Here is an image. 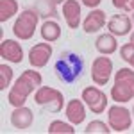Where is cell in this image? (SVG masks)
I'll return each mask as SVG.
<instances>
[{
    "instance_id": "1",
    "label": "cell",
    "mask_w": 134,
    "mask_h": 134,
    "mask_svg": "<svg viewBox=\"0 0 134 134\" xmlns=\"http://www.w3.org/2000/svg\"><path fill=\"white\" fill-rule=\"evenodd\" d=\"M43 82V77L40 72H34V70H25L20 77L14 81V84L11 86L9 93H7V102L13 107H21L25 105L29 95L34 93Z\"/></svg>"
},
{
    "instance_id": "2",
    "label": "cell",
    "mask_w": 134,
    "mask_h": 134,
    "mask_svg": "<svg viewBox=\"0 0 134 134\" xmlns=\"http://www.w3.org/2000/svg\"><path fill=\"white\" fill-rule=\"evenodd\" d=\"M54 72L63 84H73L81 79L84 72V59L77 52L64 50L59 54L57 61L54 64Z\"/></svg>"
},
{
    "instance_id": "3",
    "label": "cell",
    "mask_w": 134,
    "mask_h": 134,
    "mask_svg": "<svg viewBox=\"0 0 134 134\" xmlns=\"http://www.w3.org/2000/svg\"><path fill=\"white\" fill-rule=\"evenodd\" d=\"M111 98L116 104H125L134 98V68H120L114 72Z\"/></svg>"
},
{
    "instance_id": "4",
    "label": "cell",
    "mask_w": 134,
    "mask_h": 134,
    "mask_svg": "<svg viewBox=\"0 0 134 134\" xmlns=\"http://www.w3.org/2000/svg\"><path fill=\"white\" fill-rule=\"evenodd\" d=\"M38 21H40V14L34 9L21 11L13 25V34L21 41H27L34 36V32L38 29Z\"/></svg>"
},
{
    "instance_id": "5",
    "label": "cell",
    "mask_w": 134,
    "mask_h": 134,
    "mask_svg": "<svg viewBox=\"0 0 134 134\" xmlns=\"http://www.w3.org/2000/svg\"><path fill=\"white\" fill-rule=\"evenodd\" d=\"M34 102L38 105H41V107H45L50 113H59V111H63V105H64V97L55 88L40 86L34 91Z\"/></svg>"
},
{
    "instance_id": "6",
    "label": "cell",
    "mask_w": 134,
    "mask_h": 134,
    "mask_svg": "<svg viewBox=\"0 0 134 134\" xmlns=\"http://www.w3.org/2000/svg\"><path fill=\"white\" fill-rule=\"evenodd\" d=\"M107 124L114 132H125L132 125V114L124 105H111L107 109Z\"/></svg>"
},
{
    "instance_id": "7",
    "label": "cell",
    "mask_w": 134,
    "mask_h": 134,
    "mask_svg": "<svg viewBox=\"0 0 134 134\" xmlns=\"http://www.w3.org/2000/svg\"><path fill=\"white\" fill-rule=\"evenodd\" d=\"M81 98L84 100V104L88 105V109L93 114H102L105 111V107H107V95L100 88H97V86L84 88Z\"/></svg>"
},
{
    "instance_id": "8",
    "label": "cell",
    "mask_w": 134,
    "mask_h": 134,
    "mask_svg": "<svg viewBox=\"0 0 134 134\" xmlns=\"http://www.w3.org/2000/svg\"><path fill=\"white\" fill-rule=\"evenodd\" d=\"M113 73V61L109 57H95L91 63V79L97 86H105Z\"/></svg>"
},
{
    "instance_id": "9",
    "label": "cell",
    "mask_w": 134,
    "mask_h": 134,
    "mask_svg": "<svg viewBox=\"0 0 134 134\" xmlns=\"http://www.w3.org/2000/svg\"><path fill=\"white\" fill-rule=\"evenodd\" d=\"M52 54H54V48H52V45L48 41L36 43L29 50V63H31L32 68H43V66L48 64Z\"/></svg>"
},
{
    "instance_id": "10",
    "label": "cell",
    "mask_w": 134,
    "mask_h": 134,
    "mask_svg": "<svg viewBox=\"0 0 134 134\" xmlns=\"http://www.w3.org/2000/svg\"><path fill=\"white\" fill-rule=\"evenodd\" d=\"M0 57L13 64H20L23 61V48L14 40H2L0 43Z\"/></svg>"
},
{
    "instance_id": "11",
    "label": "cell",
    "mask_w": 134,
    "mask_h": 134,
    "mask_svg": "<svg viewBox=\"0 0 134 134\" xmlns=\"http://www.w3.org/2000/svg\"><path fill=\"white\" fill-rule=\"evenodd\" d=\"M64 114H66V118L70 120V124L73 125H81L84 122V118H86V104L84 100L81 98H72V100H68L66 104V107H64Z\"/></svg>"
},
{
    "instance_id": "12",
    "label": "cell",
    "mask_w": 134,
    "mask_h": 134,
    "mask_svg": "<svg viewBox=\"0 0 134 134\" xmlns=\"http://www.w3.org/2000/svg\"><path fill=\"white\" fill-rule=\"evenodd\" d=\"M107 29L114 36H127L132 29V18L125 14H113L107 20Z\"/></svg>"
},
{
    "instance_id": "13",
    "label": "cell",
    "mask_w": 134,
    "mask_h": 134,
    "mask_svg": "<svg viewBox=\"0 0 134 134\" xmlns=\"http://www.w3.org/2000/svg\"><path fill=\"white\" fill-rule=\"evenodd\" d=\"M63 18L70 29H79V25H81V4L77 0H66L63 4Z\"/></svg>"
},
{
    "instance_id": "14",
    "label": "cell",
    "mask_w": 134,
    "mask_h": 134,
    "mask_svg": "<svg viewBox=\"0 0 134 134\" xmlns=\"http://www.w3.org/2000/svg\"><path fill=\"white\" fill-rule=\"evenodd\" d=\"M34 122V114L29 107L21 105V107H14V111L11 113V125L14 129H20V131H25L29 129Z\"/></svg>"
},
{
    "instance_id": "15",
    "label": "cell",
    "mask_w": 134,
    "mask_h": 134,
    "mask_svg": "<svg viewBox=\"0 0 134 134\" xmlns=\"http://www.w3.org/2000/svg\"><path fill=\"white\" fill-rule=\"evenodd\" d=\"M104 25H105V13L102 9H91L82 21V29L86 34H95L104 29Z\"/></svg>"
},
{
    "instance_id": "16",
    "label": "cell",
    "mask_w": 134,
    "mask_h": 134,
    "mask_svg": "<svg viewBox=\"0 0 134 134\" xmlns=\"http://www.w3.org/2000/svg\"><path fill=\"white\" fill-rule=\"evenodd\" d=\"M95 48L100 52L102 55H111L118 50V43H116V36L114 34H100L95 41Z\"/></svg>"
},
{
    "instance_id": "17",
    "label": "cell",
    "mask_w": 134,
    "mask_h": 134,
    "mask_svg": "<svg viewBox=\"0 0 134 134\" xmlns=\"http://www.w3.org/2000/svg\"><path fill=\"white\" fill-rule=\"evenodd\" d=\"M32 9L40 14V18H45V20H48V18H57V16H59V13H57V4H55L54 0H36V4H34Z\"/></svg>"
},
{
    "instance_id": "18",
    "label": "cell",
    "mask_w": 134,
    "mask_h": 134,
    "mask_svg": "<svg viewBox=\"0 0 134 134\" xmlns=\"http://www.w3.org/2000/svg\"><path fill=\"white\" fill-rule=\"evenodd\" d=\"M40 32H41V38L48 43H54V41H57V40L61 38V27H59L57 21H54V20H45L43 21Z\"/></svg>"
},
{
    "instance_id": "19",
    "label": "cell",
    "mask_w": 134,
    "mask_h": 134,
    "mask_svg": "<svg viewBox=\"0 0 134 134\" xmlns=\"http://www.w3.org/2000/svg\"><path fill=\"white\" fill-rule=\"evenodd\" d=\"M18 13V2L16 0H0V21H7Z\"/></svg>"
},
{
    "instance_id": "20",
    "label": "cell",
    "mask_w": 134,
    "mask_h": 134,
    "mask_svg": "<svg viewBox=\"0 0 134 134\" xmlns=\"http://www.w3.org/2000/svg\"><path fill=\"white\" fill-rule=\"evenodd\" d=\"M84 132L86 134H109L111 127H109V124H105L102 120H93V122H90L86 125Z\"/></svg>"
},
{
    "instance_id": "21",
    "label": "cell",
    "mask_w": 134,
    "mask_h": 134,
    "mask_svg": "<svg viewBox=\"0 0 134 134\" xmlns=\"http://www.w3.org/2000/svg\"><path fill=\"white\" fill-rule=\"evenodd\" d=\"M75 129H73V124H64L61 120H54L50 125H48V134H73Z\"/></svg>"
},
{
    "instance_id": "22",
    "label": "cell",
    "mask_w": 134,
    "mask_h": 134,
    "mask_svg": "<svg viewBox=\"0 0 134 134\" xmlns=\"http://www.w3.org/2000/svg\"><path fill=\"white\" fill-rule=\"evenodd\" d=\"M11 81H13V68L7 66L5 63L0 64V90L5 91L11 86Z\"/></svg>"
},
{
    "instance_id": "23",
    "label": "cell",
    "mask_w": 134,
    "mask_h": 134,
    "mask_svg": "<svg viewBox=\"0 0 134 134\" xmlns=\"http://www.w3.org/2000/svg\"><path fill=\"white\" fill-rule=\"evenodd\" d=\"M113 5L125 13H134V0H111Z\"/></svg>"
},
{
    "instance_id": "24",
    "label": "cell",
    "mask_w": 134,
    "mask_h": 134,
    "mask_svg": "<svg viewBox=\"0 0 134 134\" xmlns=\"http://www.w3.org/2000/svg\"><path fill=\"white\" fill-rule=\"evenodd\" d=\"M132 54H134V43L129 41V43H125V45L120 47V55H122V59H124V61H129Z\"/></svg>"
},
{
    "instance_id": "25",
    "label": "cell",
    "mask_w": 134,
    "mask_h": 134,
    "mask_svg": "<svg viewBox=\"0 0 134 134\" xmlns=\"http://www.w3.org/2000/svg\"><path fill=\"white\" fill-rule=\"evenodd\" d=\"M86 7H90V9H97L98 7V4L102 2V0H81Z\"/></svg>"
},
{
    "instance_id": "26",
    "label": "cell",
    "mask_w": 134,
    "mask_h": 134,
    "mask_svg": "<svg viewBox=\"0 0 134 134\" xmlns=\"http://www.w3.org/2000/svg\"><path fill=\"white\" fill-rule=\"evenodd\" d=\"M127 63L131 64V68H134V54H132V55H131V59H129V61H127Z\"/></svg>"
},
{
    "instance_id": "27",
    "label": "cell",
    "mask_w": 134,
    "mask_h": 134,
    "mask_svg": "<svg viewBox=\"0 0 134 134\" xmlns=\"http://www.w3.org/2000/svg\"><path fill=\"white\" fill-rule=\"evenodd\" d=\"M54 2H55V4H64L66 0H54Z\"/></svg>"
},
{
    "instance_id": "28",
    "label": "cell",
    "mask_w": 134,
    "mask_h": 134,
    "mask_svg": "<svg viewBox=\"0 0 134 134\" xmlns=\"http://www.w3.org/2000/svg\"><path fill=\"white\" fill-rule=\"evenodd\" d=\"M131 43H134V32L131 34Z\"/></svg>"
},
{
    "instance_id": "29",
    "label": "cell",
    "mask_w": 134,
    "mask_h": 134,
    "mask_svg": "<svg viewBox=\"0 0 134 134\" xmlns=\"http://www.w3.org/2000/svg\"><path fill=\"white\" fill-rule=\"evenodd\" d=\"M132 21H134V13H132Z\"/></svg>"
},
{
    "instance_id": "30",
    "label": "cell",
    "mask_w": 134,
    "mask_h": 134,
    "mask_svg": "<svg viewBox=\"0 0 134 134\" xmlns=\"http://www.w3.org/2000/svg\"><path fill=\"white\" fill-rule=\"evenodd\" d=\"M132 114H134V109H132Z\"/></svg>"
}]
</instances>
